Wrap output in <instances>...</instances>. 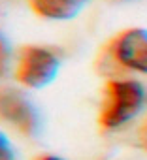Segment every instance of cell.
<instances>
[{
    "instance_id": "6da1fadb",
    "label": "cell",
    "mask_w": 147,
    "mask_h": 160,
    "mask_svg": "<svg viewBox=\"0 0 147 160\" xmlns=\"http://www.w3.org/2000/svg\"><path fill=\"white\" fill-rule=\"evenodd\" d=\"M145 104V91L134 79H109L104 87L100 124L104 130H117L130 122Z\"/></svg>"
},
{
    "instance_id": "7a4b0ae2",
    "label": "cell",
    "mask_w": 147,
    "mask_h": 160,
    "mask_svg": "<svg viewBox=\"0 0 147 160\" xmlns=\"http://www.w3.org/2000/svg\"><path fill=\"white\" fill-rule=\"evenodd\" d=\"M60 68V55L45 45H27L17 55L15 79L28 89L49 85Z\"/></svg>"
},
{
    "instance_id": "3957f363",
    "label": "cell",
    "mask_w": 147,
    "mask_h": 160,
    "mask_svg": "<svg viewBox=\"0 0 147 160\" xmlns=\"http://www.w3.org/2000/svg\"><path fill=\"white\" fill-rule=\"evenodd\" d=\"M106 55L123 70L147 73V30L138 27L121 30L108 42Z\"/></svg>"
},
{
    "instance_id": "277c9868",
    "label": "cell",
    "mask_w": 147,
    "mask_h": 160,
    "mask_svg": "<svg viewBox=\"0 0 147 160\" xmlns=\"http://www.w3.org/2000/svg\"><path fill=\"white\" fill-rule=\"evenodd\" d=\"M0 121L12 124L25 136H36L42 128L36 106L25 92L12 87H0Z\"/></svg>"
},
{
    "instance_id": "5b68a950",
    "label": "cell",
    "mask_w": 147,
    "mask_h": 160,
    "mask_svg": "<svg viewBox=\"0 0 147 160\" xmlns=\"http://www.w3.org/2000/svg\"><path fill=\"white\" fill-rule=\"evenodd\" d=\"M27 4L42 19L68 21L85 8L87 0H27Z\"/></svg>"
},
{
    "instance_id": "8992f818",
    "label": "cell",
    "mask_w": 147,
    "mask_h": 160,
    "mask_svg": "<svg viewBox=\"0 0 147 160\" xmlns=\"http://www.w3.org/2000/svg\"><path fill=\"white\" fill-rule=\"evenodd\" d=\"M10 60H12V51H10V43L8 40L0 34V79H2L10 68Z\"/></svg>"
},
{
    "instance_id": "52a82bcc",
    "label": "cell",
    "mask_w": 147,
    "mask_h": 160,
    "mask_svg": "<svg viewBox=\"0 0 147 160\" xmlns=\"http://www.w3.org/2000/svg\"><path fill=\"white\" fill-rule=\"evenodd\" d=\"M0 160H15L13 145L2 132H0Z\"/></svg>"
},
{
    "instance_id": "ba28073f",
    "label": "cell",
    "mask_w": 147,
    "mask_h": 160,
    "mask_svg": "<svg viewBox=\"0 0 147 160\" xmlns=\"http://www.w3.org/2000/svg\"><path fill=\"white\" fill-rule=\"evenodd\" d=\"M36 160H64V158L55 156V154H43V156H40V158H36Z\"/></svg>"
}]
</instances>
